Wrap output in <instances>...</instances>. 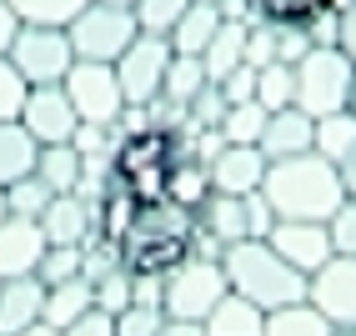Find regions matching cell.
Returning <instances> with one entry per match:
<instances>
[{"mask_svg": "<svg viewBox=\"0 0 356 336\" xmlns=\"http://www.w3.org/2000/svg\"><path fill=\"white\" fill-rule=\"evenodd\" d=\"M271 251L286 261V266H296L301 276H312V271H321L331 256V236H326V221H276L271 226Z\"/></svg>", "mask_w": 356, "mask_h": 336, "instance_id": "8fae6325", "label": "cell"}, {"mask_svg": "<svg viewBox=\"0 0 356 336\" xmlns=\"http://www.w3.org/2000/svg\"><path fill=\"white\" fill-rule=\"evenodd\" d=\"M337 45L356 61V6H351V10H341V40H337Z\"/></svg>", "mask_w": 356, "mask_h": 336, "instance_id": "c3c4849f", "label": "cell"}, {"mask_svg": "<svg viewBox=\"0 0 356 336\" xmlns=\"http://www.w3.org/2000/svg\"><path fill=\"white\" fill-rule=\"evenodd\" d=\"M301 31H306V40H312V45H337V40H341V10H331L326 0H321L316 10L301 15Z\"/></svg>", "mask_w": 356, "mask_h": 336, "instance_id": "74e56055", "label": "cell"}, {"mask_svg": "<svg viewBox=\"0 0 356 336\" xmlns=\"http://www.w3.org/2000/svg\"><path fill=\"white\" fill-rule=\"evenodd\" d=\"M351 81H356V61L341 51V45H312V51L296 61V106L306 115L346 111Z\"/></svg>", "mask_w": 356, "mask_h": 336, "instance_id": "3957f363", "label": "cell"}, {"mask_svg": "<svg viewBox=\"0 0 356 336\" xmlns=\"http://www.w3.org/2000/svg\"><path fill=\"white\" fill-rule=\"evenodd\" d=\"M45 311V281L40 276H10L0 281V336H20Z\"/></svg>", "mask_w": 356, "mask_h": 336, "instance_id": "2e32d148", "label": "cell"}, {"mask_svg": "<svg viewBox=\"0 0 356 336\" xmlns=\"http://www.w3.org/2000/svg\"><path fill=\"white\" fill-rule=\"evenodd\" d=\"M26 81H20V70L0 56V121H20V106H26Z\"/></svg>", "mask_w": 356, "mask_h": 336, "instance_id": "f35d334b", "label": "cell"}, {"mask_svg": "<svg viewBox=\"0 0 356 336\" xmlns=\"http://www.w3.org/2000/svg\"><path fill=\"white\" fill-rule=\"evenodd\" d=\"M20 336H60V331H56V326H45V321H35V326H26Z\"/></svg>", "mask_w": 356, "mask_h": 336, "instance_id": "816d5d0a", "label": "cell"}, {"mask_svg": "<svg viewBox=\"0 0 356 336\" xmlns=\"http://www.w3.org/2000/svg\"><path fill=\"white\" fill-rule=\"evenodd\" d=\"M6 61L20 70L26 86H60L65 70L76 65V51H70L65 26H26V20H20Z\"/></svg>", "mask_w": 356, "mask_h": 336, "instance_id": "8992f818", "label": "cell"}, {"mask_svg": "<svg viewBox=\"0 0 356 336\" xmlns=\"http://www.w3.org/2000/svg\"><path fill=\"white\" fill-rule=\"evenodd\" d=\"M271 20V15H266ZM271 31H276V61H286V65H296L306 51H312V40H306V31H301V20H271Z\"/></svg>", "mask_w": 356, "mask_h": 336, "instance_id": "ab89813d", "label": "cell"}, {"mask_svg": "<svg viewBox=\"0 0 356 336\" xmlns=\"http://www.w3.org/2000/svg\"><path fill=\"white\" fill-rule=\"evenodd\" d=\"M6 216H10V211H6V186H0V221H6Z\"/></svg>", "mask_w": 356, "mask_h": 336, "instance_id": "f5cc1de1", "label": "cell"}, {"mask_svg": "<svg viewBox=\"0 0 356 336\" xmlns=\"http://www.w3.org/2000/svg\"><path fill=\"white\" fill-rule=\"evenodd\" d=\"M35 156H40V146H35V136L26 126H20V121H0V186L31 176Z\"/></svg>", "mask_w": 356, "mask_h": 336, "instance_id": "44dd1931", "label": "cell"}, {"mask_svg": "<svg viewBox=\"0 0 356 336\" xmlns=\"http://www.w3.org/2000/svg\"><path fill=\"white\" fill-rule=\"evenodd\" d=\"M261 336H337V326H331L312 301H291V306L266 311V326H261Z\"/></svg>", "mask_w": 356, "mask_h": 336, "instance_id": "7402d4cb", "label": "cell"}, {"mask_svg": "<svg viewBox=\"0 0 356 336\" xmlns=\"http://www.w3.org/2000/svg\"><path fill=\"white\" fill-rule=\"evenodd\" d=\"M276 61V31H271V20L261 15L256 26H246V65H271Z\"/></svg>", "mask_w": 356, "mask_h": 336, "instance_id": "60d3db41", "label": "cell"}, {"mask_svg": "<svg viewBox=\"0 0 356 336\" xmlns=\"http://www.w3.org/2000/svg\"><path fill=\"white\" fill-rule=\"evenodd\" d=\"M312 151L326 156V161H346L356 151V115L351 111H331V115H316V136H312Z\"/></svg>", "mask_w": 356, "mask_h": 336, "instance_id": "d4e9b609", "label": "cell"}, {"mask_svg": "<svg viewBox=\"0 0 356 336\" xmlns=\"http://www.w3.org/2000/svg\"><path fill=\"white\" fill-rule=\"evenodd\" d=\"M196 231H206L211 241H246V196H226V191H211L196 206Z\"/></svg>", "mask_w": 356, "mask_h": 336, "instance_id": "e0dca14e", "label": "cell"}, {"mask_svg": "<svg viewBox=\"0 0 356 336\" xmlns=\"http://www.w3.org/2000/svg\"><path fill=\"white\" fill-rule=\"evenodd\" d=\"M40 231H45V246H86V241H96V201L81 196V191L51 196L45 211H40Z\"/></svg>", "mask_w": 356, "mask_h": 336, "instance_id": "7c38bea8", "label": "cell"}, {"mask_svg": "<svg viewBox=\"0 0 356 336\" xmlns=\"http://www.w3.org/2000/svg\"><path fill=\"white\" fill-rule=\"evenodd\" d=\"M221 31V10H216V0H191L186 6V15L171 26V51L176 56H201L206 45H211V35Z\"/></svg>", "mask_w": 356, "mask_h": 336, "instance_id": "ac0fdd59", "label": "cell"}, {"mask_svg": "<svg viewBox=\"0 0 356 336\" xmlns=\"http://www.w3.org/2000/svg\"><path fill=\"white\" fill-rule=\"evenodd\" d=\"M271 226H276V211H271V201L261 196V191H251V196H246V236H251V241H266V236H271Z\"/></svg>", "mask_w": 356, "mask_h": 336, "instance_id": "7bdbcfd3", "label": "cell"}, {"mask_svg": "<svg viewBox=\"0 0 356 336\" xmlns=\"http://www.w3.org/2000/svg\"><path fill=\"white\" fill-rule=\"evenodd\" d=\"M165 65H171V40L165 35H136L121 56H115V81H121L126 106H146L161 95Z\"/></svg>", "mask_w": 356, "mask_h": 336, "instance_id": "ba28073f", "label": "cell"}, {"mask_svg": "<svg viewBox=\"0 0 356 336\" xmlns=\"http://www.w3.org/2000/svg\"><path fill=\"white\" fill-rule=\"evenodd\" d=\"M45 201H51V191H45V181H40L35 171L6 186V211H10V216H26V221H40Z\"/></svg>", "mask_w": 356, "mask_h": 336, "instance_id": "1f68e13d", "label": "cell"}, {"mask_svg": "<svg viewBox=\"0 0 356 336\" xmlns=\"http://www.w3.org/2000/svg\"><path fill=\"white\" fill-rule=\"evenodd\" d=\"M306 301L337 331H351L356 326V256H331L321 271L306 276Z\"/></svg>", "mask_w": 356, "mask_h": 336, "instance_id": "9c48e42d", "label": "cell"}, {"mask_svg": "<svg viewBox=\"0 0 356 336\" xmlns=\"http://www.w3.org/2000/svg\"><path fill=\"white\" fill-rule=\"evenodd\" d=\"M20 126L35 136V146H60V141L76 136L81 115L70 106V95L60 86H31L26 106H20Z\"/></svg>", "mask_w": 356, "mask_h": 336, "instance_id": "30bf717a", "label": "cell"}, {"mask_svg": "<svg viewBox=\"0 0 356 336\" xmlns=\"http://www.w3.org/2000/svg\"><path fill=\"white\" fill-rule=\"evenodd\" d=\"M15 31H20V15L10 10V0H0V56L10 51V40H15Z\"/></svg>", "mask_w": 356, "mask_h": 336, "instance_id": "7dc6e473", "label": "cell"}, {"mask_svg": "<svg viewBox=\"0 0 356 336\" xmlns=\"http://www.w3.org/2000/svg\"><path fill=\"white\" fill-rule=\"evenodd\" d=\"M231 291L226 286V271L221 261H206V256H186L165 271V296H161V311L171 321H206V311L216 306L221 296Z\"/></svg>", "mask_w": 356, "mask_h": 336, "instance_id": "277c9868", "label": "cell"}, {"mask_svg": "<svg viewBox=\"0 0 356 336\" xmlns=\"http://www.w3.org/2000/svg\"><path fill=\"white\" fill-rule=\"evenodd\" d=\"M70 35V51H76V61H106L115 65V56L126 51V45L140 35L136 15L126 6H106V0H86V10L65 26Z\"/></svg>", "mask_w": 356, "mask_h": 336, "instance_id": "5b68a950", "label": "cell"}, {"mask_svg": "<svg viewBox=\"0 0 356 336\" xmlns=\"http://www.w3.org/2000/svg\"><path fill=\"white\" fill-rule=\"evenodd\" d=\"M256 101L266 111H281V106H296V65L286 61H271L256 70Z\"/></svg>", "mask_w": 356, "mask_h": 336, "instance_id": "f1b7e54d", "label": "cell"}, {"mask_svg": "<svg viewBox=\"0 0 356 336\" xmlns=\"http://www.w3.org/2000/svg\"><path fill=\"white\" fill-rule=\"evenodd\" d=\"M40 256H45V231H40V221L6 216V221H0V281H10V276H35Z\"/></svg>", "mask_w": 356, "mask_h": 336, "instance_id": "5bb4252c", "label": "cell"}, {"mask_svg": "<svg viewBox=\"0 0 356 336\" xmlns=\"http://www.w3.org/2000/svg\"><path fill=\"white\" fill-rule=\"evenodd\" d=\"M35 276L45 286H60V281H76L81 276V246H45Z\"/></svg>", "mask_w": 356, "mask_h": 336, "instance_id": "d6a6232c", "label": "cell"}, {"mask_svg": "<svg viewBox=\"0 0 356 336\" xmlns=\"http://www.w3.org/2000/svg\"><path fill=\"white\" fill-rule=\"evenodd\" d=\"M266 156H261V146H221L216 156L206 161L211 171V191H226V196H251V191H261V181H266Z\"/></svg>", "mask_w": 356, "mask_h": 336, "instance_id": "4fadbf2b", "label": "cell"}, {"mask_svg": "<svg viewBox=\"0 0 356 336\" xmlns=\"http://www.w3.org/2000/svg\"><path fill=\"white\" fill-rule=\"evenodd\" d=\"M221 86V95H226V106H241V101H256V65H236V70H226V76L216 81Z\"/></svg>", "mask_w": 356, "mask_h": 336, "instance_id": "b9f144b4", "label": "cell"}, {"mask_svg": "<svg viewBox=\"0 0 356 336\" xmlns=\"http://www.w3.org/2000/svg\"><path fill=\"white\" fill-rule=\"evenodd\" d=\"M90 306H96V291H90V281H86V276H76V281L45 286V311H40V321H45V326H56V331H65L76 317H86Z\"/></svg>", "mask_w": 356, "mask_h": 336, "instance_id": "ffe728a7", "label": "cell"}, {"mask_svg": "<svg viewBox=\"0 0 356 336\" xmlns=\"http://www.w3.org/2000/svg\"><path fill=\"white\" fill-rule=\"evenodd\" d=\"M90 291H96V306L115 317V311H126V306H131V271H126V266H115V271H106L101 281H90Z\"/></svg>", "mask_w": 356, "mask_h": 336, "instance_id": "d590c367", "label": "cell"}, {"mask_svg": "<svg viewBox=\"0 0 356 336\" xmlns=\"http://www.w3.org/2000/svg\"><path fill=\"white\" fill-rule=\"evenodd\" d=\"M60 336H115V317H111V311H101V306H90L86 317H76Z\"/></svg>", "mask_w": 356, "mask_h": 336, "instance_id": "ee69618b", "label": "cell"}, {"mask_svg": "<svg viewBox=\"0 0 356 336\" xmlns=\"http://www.w3.org/2000/svg\"><path fill=\"white\" fill-rule=\"evenodd\" d=\"M337 171H341V186H346V196L356 201V151H351V156H346V161L337 166Z\"/></svg>", "mask_w": 356, "mask_h": 336, "instance_id": "f907efd6", "label": "cell"}, {"mask_svg": "<svg viewBox=\"0 0 356 336\" xmlns=\"http://www.w3.org/2000/svg\"><path fill=\"white\" fill-rule=\"evenodd\" d=\"M35 176L45 181V191H51V196L76 191V186H81V151L70 146V141H60V146H40V156H35Z\"/></svg>", "mask_w": 356, "mask_h": 336, "instance_id": "603a6c76", "label": "cell"}, {"mask_svg": "<svg viewBox=\"0 0 356 336\" xmlns=\"http://www.w3.org/2000/svg\"><path fill=\"white\" fill-rule=\"evenodd\" d=\"M106 6H126V10H131V6H136V0H106Z\"/></svg>", "mask_w": 356, "mask_h": 336, "instance_id": "11a10c76", "label": "cell"}, {"mask_svg": "<svg viewBox=\"0 0 356 336\" xmlns=\"http://www.w3.org/2000/svg\"><path fill=\"white\" fill-rule=\"evenodd\" d=\"M206 81H211V76H206L201 56H176V51H171V65H165L161 95H165V101H176V106H191V101H196V90H201Z\"/></svg>", "mask_w": 356, "mask_h": 336, "instance_id": "4316f807", "label": "cell"}, {"mask_svg": "<svg viewBox=\"0 0 356 336\" xmlns=\"http://www.w3.org/2000/svg\"><path fill=\"white\" fill-rule=\"evenodd\" d=\"M246 61V26H236V20H221V31L211 35V45L201 51V65L211 81H221L226 70H236Z\"/></svg>", "mask_w": 356, "mask_h": 336, "instance_id": "484cf974", "label": "cell"}, {"mask_svg": "<svg viewBox=\"0 0 356 336\" xmlns=\"http://www.w3.org/2000/svg\"><path fill=\"white\" fill-rule=\"evenodd\" d=\"M261 196L271 201L276 221H326V216L346 201V186H341L337 161H326L316 151H301V156H286V161L266 166Z\"/></svg>", "mask_w": 356, "mask_h": 336, "instance_id": "6da1fadb", "label": "cell"}, {"mask_svg": "<svg viewBox=\"0 0 356 336\" xmlns=\"http://www.w3.org/2000/svg\"><path fill=\"white\" fill-rule=\"evenodd\" d=\"M266 106L261 101H241V106H226V115H221V141L226 146H256L261 141V131H266Z\"/></svg>", "mask_w": 356, "mask_h": 336, "instance_id": "83f0119b", "label": "cell"}, {"mask_svg": "<svg viewBox=\"0 0 356 336\" xmlns=\"http://www.w3.org/2000/svg\"><path fill=\"white\" fill-rule=\"evenodd\" d=\"M221 271H226V286L236 296H246L251 306L261 311H276V306H291V301H306V276L296 266H286L271 241H231L221 251Z\"/></svg>", "mask_w": 356, "mask_h": 336, "instance_id": "7a4b0ae2", "label": "cell"}, {"mask_svg": "<svg viewBox=\"0 0 356 336\" xmlns=\"http://www.w3.org/2000/svg\"><path fill=\"white\" fill-rule=\"evenodd\" d=\"M312 136H316V115H306L301 106H281L266 115V131H261L256 146L266 161H286V156L312 151Z\"/></svg>", "mask_w": 356, "mask_h": 336, "instance_id": "9a60e30c", "label": "cell"}, {"mask_svg": "<svg viewBox=\"0 0 356 336\" xmlns=\"http://www.w3.org/2000/svg\"><path fill=\"white\" fill-rule=\"evenodd\" d=\"M186 6H191V0H136L131 15H136L140 35H171V26L186 15Z\"/></svg>", "mask_w": 356, "mask_h": 336, "instance_id": "4dcf8cb0", "label": "cell"}, {"mask_svg": "<svg viewBox=\"0 0 356 336\" xmlns=\"http://www.w3.org/2000/svg\"><path fill=\"white\" fill-rule=\"evenodd\" d=\"M161 326H165V311H161V306L131 301L126 311H115V336H156Z\"/></svg>", "mask_w": 356, "mask_h": 336, "instance_id": "e575fe53", "label": "cell"}, {"mask_svg": "<svg viewBox=\"0 0 356 336\" xmlns=\"http://www.w3.org/2000/svg\"><path fill=\"white\" fill-rule=\"evenodd\" d=\"M337 336H356V326H351V331H337Z\"/></svg>", "mask_w": 356, "mask_h": 336, "instance_id": "9f6ffc18", "label": "cell"}, {"mask_svg": "<svg viewBox=\"0 0 356 336\" xmlns=\"http://www.w3.org/2000/svg\"><path fill=\"white\" fill-rule=\"evenodd\" d=\"M156 336H206V326L201 321H171V317H165V326Z\"/></svg>", "mask_w": 356, "mask_h": 336, "instance_id": "681fc988", "label": "cell"}, {"mask_svg": "<svg viewBox=\"0 0 356 336\" xmlns=\"http://www.w3.org/2000/svg\"><path fill=\"white\" fill-rule=\"evenodd\" d=\"M221 20H236V26H256L261 20V0H216Z\"/></svg>", "mask_w": 356, "mask_h": 336, "instance_id": "bcb514c9", "label": "cell"}, {"mask_svg": "<svg viewBox=\"0 0 356 336\" xmlns=\"http://www.w3.org/2000/svg\"><path fill=\"white\" fill-rule=\"evenodd\" d=\"M321 0H261V15H271V20H301L306 10H316Z\"/></svg>", "mask_w": 356, "mask_h": 336, "instance_id": "f6af8a7d", "label": "cell"}, {"mask_svg": "<svg viewBox=\"0 0 356 336\" xmlns=\"http://www.w3.org/2000/svg\"><path fill=\"white\" fill-rule=\"evenodd\" d=\"M221 115H226V95H221L216 81H206V86L196 90V101L186 106V126L206 131V126H221Z\"/></svg>", "mask_w": 356, "mask_h": 336, "instance_id": "836d02e7", "label": "cell"}, {"mask_svg": "<svg viewBox=\"0 0 356 336\" xmlns=\"http://www.w3.org/2000/svg\"><path fill=\"white\" fill-rule=\"evenodd\" d=\"M326 236H331V251L337 256H356V201L351 196L326 216Z\"/></svg>", "mask_w": 356, "mask_h": 336, "instance_id": "8d00e7d4", "label": "cell"}, {"mask_svg": "<svg viewBox=\"0 0 356 336\" xmlns=\"http://www.w3.org/2000/svg\"><path fill=\"white\" fill-rule=\"evenodd\" d=\"M60 90L70 95V106L86 126H115V115H121L126 95H121V81H115V65L106 61H76L65 70Z\"/></svg>", "mask_w": 356, "mask_h": 336, "instance_id": "52a82bcc", "label": "cell"}, {"mask_svg": "<svg viewBox=\"0 0 356 336\" xmlns=\"http://www.w3.org/2000/svg\"><path fill=\"white\" fill-rule=\"evenodd\" d=\"M10 10L26 26H70L86 10V0H10Z\"/></svg>", "mask_w": 356, "mask_h": 336, "instance_id": "f546056e", "label": "cell"}, {"mask_svg": "<svg viewBox=\"0 0 356 336\" xmlns=\"http://www.w3.org/2000/svg\"><path fill=\"white\" fill-rule=\"evenodd\" d=\"M206 336H261V326H266V311L261 306H251L246 296H236V291H226L216 306L206 311Z\"/></svg>", "mask_w": 356, "mask_h": 336, "instance_id": "d6986e66", "label": "cell"}, {"mask_svg": "<svg viewBox=\"0 0 356 336\" xmlns=\"http://www.w3.org/2000/svg\"><path fill=\"white\" fill-rule=\"evenodd\" d=\"M206 196H211V171H206V161H171V166H165V201L196 211Z\"/></svg>", "mask_w": 356, "mask_h": 336, "instance_id": "cb8c5ba5", "label": "cell"}, {"mask_svg": "<svg viewBox=\"0 0 356 336\" xmlns=\"http://www.w3.org/2000/svg\"><path fill=\"white\" fill-rule=\"evenodd\" d=\"M346 111H351V115H356V81H351V101H346Z\"/></svg>", "mask_w": 356, "mask_h": 336, "instance_id": "db71d44e", "label": "cell"}]
</instances>
